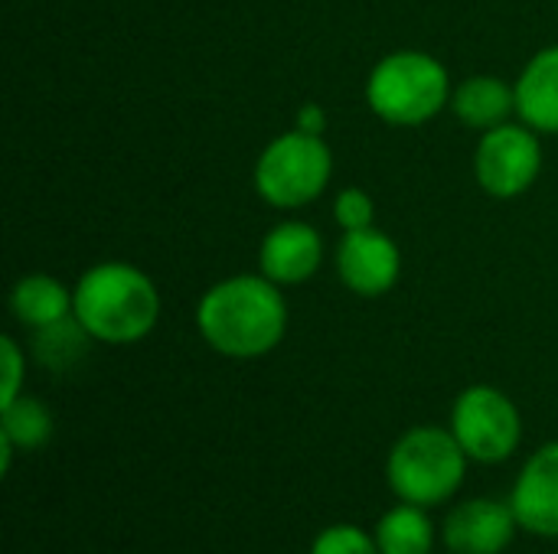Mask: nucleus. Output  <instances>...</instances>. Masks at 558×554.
I'll use <instances>...</instances> for the list:
<instances>
[{"mask_svg":"<svg viewBox=\"0 0 558 554\" xmlns=\"http://www.w3.org/2000/svg\"><path fill=\"white\" fill-rule=\"evenodd\" d=\"M203 340L232 359H255L271 353L288 330V304L268 278H229L206 291L196 310Z\"/></svg>","mask_w":558,"mask_h":554,"instance_id":"obj_1","label":"nucleus"},{"mask_svg":"<svg viewBox=\"0 0 558 554\" xmlns=\"http://www.w3.org/2000/svg\"><path fill=\"white\" fill-rule=\"evenodd\" d=\"M75 294V320L98 343L124 346L144 340L160 317V294L154 281L121 261L95 264L82 274Z\"/></svg>","mask_w":558,"mask_h":554,"instance_id":"obj_2","label":"nucleus"},{"mask_svg":"<svg viewBox=\"0 0 558 554\" xmlns=\"http://www.w3.org/2000/svg\"><path fill=\"white\" fill-rule=\"evenodd\" d=\"M468 454L445 428L425 424L405 431L386 460V483L402 503L441 506L448 503L468 473Z\"/></svg>","mask_w":558,"mask_h":554,"instance_id":"obj_3","label":"nucleus"},{"mask_svg":"<svg viewBox=\"0 0 558 554\" xmlns=\"http://www.w3.org/2000/svg\"><path fill=\"white\" fill-rule=\"evenodd\" d=\"M366 98L369 108L389 124H422L445 108L448 72L428 52H392L373 69Z\"/></svg>","mask_w":558,"mask_h":554,"instance_id":"obj_4","label":"nucleus"},{"mask_svg":"<svg viewBox=\"0 0 558 554\" xmlns=\"http://www.w3.org/2000/svg\"><path fill=\"white\" fill-rule=\"evenodd\" d=\"M333 160L317 134H281L255 167V189L278 209H298L324 193Z\"/></svg>","mask_w":558,"mask_h":554,"instance_id":"obj_5","label":"nucleus"},{"mask_svg":"<svg viewBox=\"0 0 558 554\" xmlns=\"http://www.w3.org/2000/svg\"><path fill=\"white\" fill-rule=\"evenodd\" d=\"M451 434L477 464H504L517 454L523 418L517 405L494 385H471L458 395L451 411Z\"/></svg>","mask_w":558,"mask_h":554,"instance_id":"obj_6","label":"nucleus"},{"mask_svg":"<svg viewBox=\"0 0 558 554\" xmlns=\"http://www.w3.org/2000/svg\"><path fill=\"white\" fill-rule=\"evenodd\" d=\"M543 167V147L536 140V134L530 127H517V124H497L484 134L481 147H477V180L481 186L497 196V199H510L520 196L533 186V180L539 176Z\"/></svg>","mask_w":558,"mask_h":554,"instance_id":"obj_7","label":"nucleus"},{"mask_svg":"<svg viewBox=\"0 0 558 554\" xmlns=\"http://www.w3.org/2000/svg\"><path fill=\"white\" fill-rule=\"evenodd\" d=\"M399 268H402V258H399L396 242L373 225L347 232V238L340 242L337 271L343 284L360 297H379L392 291V284L399 281Z\"/></svg>","mask_w":558,"mask_h":554,"instance_id":"obj_8","label":"nucleus"},{"mask_svg":"<svg viewBox=\"0 0 558 554\" xmlns=\"http://www.w3.org/2000/svg\"><path fill=\"white\" fill-rule=\"evenodd\" d=\"M510 506L523 532L558 539V441L539 447L517 477Z\"/></svg>","mask_w":558,"mask_h":554,"instance_id":"obj_9","label":"nucleus"},{"mask_svg":"<svg viewBox=\"0 0 558 554\" xmlns=\"http://www.w3.org/2000/svg\"><path fill=\"white\" fill-rule=\"evenodd\" d=\"M520 522L510 503L468 500L445 519V545L454 554H504Z\"/></svg>","mask_w":558,"mask_h":554,"instance_id":"obj_10","label":"nucleus"},{"mask_svg":"<svg viewBox=\"0 0 558 554\" xmlns=\"http://www.w3.org/2000/svg\"><path fill=\"white\" fill-rule=\"evenodd\" d=\"M262 274L275 284H301L307 281L324 258L320 235L304 222H281L262 242Z\"/></svg>","mask_w":558,"mask_h":554,"instance_id":"obj_11","label":"nucleus"},{"mask_svg":"<svg viewBox=\"0 0 558 554\" xmlns=\"http://www.w3.org/2000/svg\"><path fill=\"white\" fill-rule=\"evenodd\" d=\"M520 118L543 134H558V46H549L530 59L517 82Z\"/></svg>","mask_w":558,"mask_h":554,"instance_id":"obj_12","label":"nucleus"},{"mask_svg":"<svg viewBox=\"0 0 558 554\" xmlns=\"http://www.w3.org/2000/svg\"><path fill=\"white\" fill-rule=\"evenodd\" d=\"M13 317L29 330H46L75 310V294H69L56 278L49 274H29L23 278L10 294Z\"/></svg>","mask_w":558,"mask_h":554,"instance_id":"obj_13","label":"nucleus"},{"mask_svg":"<svg viewBox=\"0 0 558 554\" xmlns=\"http://www.w3.org/2000/svg\"><path fill=\"white\" fill-rule=\"evenodd\" d=\"M454 111L471 127H497L510 111H517V88L494 75H474L454 91Z\"/></svg>","mask_w":558,"mask_h":554,"instance_id":"obj_14","label":"nucleus"},{"mask_svg":"<svg viewBox=\"0 0 558 554\" xmlns=\"http://www.w3.org/2000/svg\"><path fill=\"white\" fill-rule=\"evenodd\" d=\"M376 545L383 554H432L435 549V522L425 506L399 503L376 522Z\"/></svg>","mask_w":558,"mask_h":554,"instance_id":"obj_15","label":"nucleus"},{"mask_svg":"<svg viewBox=\"0 0 558 554\" xmlns=\"http://www.w3.org/2000/svg\"><path fill=\"white\" fill-rule=\"evenodd\" d=\"M3 421H0V434H7L16 451H36L43 444H49L52 438V415L39 398L20 395L10 405L0 408Z\"/></svg>","mask_w":558,"mask_h":554,"instance_id":"obj_16","label":"nucleus"},{"mask_svg":"<svg viewBox=\"0 0 558 554\" xmlns=\"http://www.w3.org/2000/svg\"><path fill=\"white\" fill-rule=\"evenodd\" d=\"M85 340H92V336L72 313L46 330H36V356L46 369H65L85 353Z\"/></svg>","mask_w":558,"mask_h":554,"instance_id":"obj_17","label":"nucleus"},{"mask_svg":"<svg viewBox=\"0 0 558 554\" xmlns=\"http://www.w3.org/2000/svg\"><path fill=\"white\" fill-rule=\"evenodd\" d=\"M311 554H383L376 545V535L363 532L360 526H330L324 529L314 545Z\"/></svg>","mask_w":558,"mask_h":554,"instance_id":"obj_18","label":"nucleus"},{"mask_svg":"<svg viewBox=\"0 0 558 554\" xmlns=\"http://www.w3.org/2000/svg\"><path fill=\"white\" fill-rule=\"evenodd\" d=\"M333 216H337V222H340L347 232L369 229V225H373V199H369L363 189L350 186V189H343V193L337 196Z\"/></svg>","mask_w":558,"mask_h":554,"instance_id":"obj_19","label":"nucleus"},{"mask_svg":"<svg viewBox=\"0 0 558 554\" xmlns=\"http://www.w3.org/2000/svg\"><path fill=\"white\" fill-rule=\"evenodd\" d=\"M0 353H3V389H0V408L10 405L13 398H20V385H23V372H26V362H23V353L16 346V340L3 336L0 340Z\"/></svg>","mask_w":558,"mask_h":554,"instance_id":"obj_20","label":"nucleus"},{"mask_svg":"<svg viewBox=\"0 0 558 554\" xmlns=\"http://www.w3.org/2000/svg\"><path fill=\"white\" fill-rule=\"evenodd\" d=\"M298 131H304V134H324L327 131V114H324V108L320 104H304L301 111H298Z\"/></svg>","mask_w":558,"mask_h":554,"instance_id":"obj_21","label":"nucleus"},{"mask_svg":"<svg viewBox=\"0 0 558 554\" xmlns=\"http://www.w3.org/2000/svg\"><path fill=\"white\" fill-rule=\"evenodd\" d=\"M13 451H16V444L7 438V434H0V473H10V464H13Z\"/></svg>","mask_w":558,"mask_h":554,"instance_id":"obj_22","label":"nucleus"}]
</instances>
